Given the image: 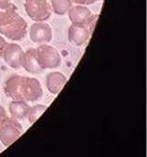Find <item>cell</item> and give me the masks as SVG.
<instances>
[{
  "label": "cell",
  "instance_id": "e0dca14e",
  "mask_svg": "<svg viewBox=\"0 0 147 157\" xmlns=\"http://www.w3.org/2000/svg\"><path fill=\"white\" fill-rule=\"evenodd\" d=\"M8 43L6 42V40L0 35V57H2V55H3V51L5 49V46Z\"/></svg>",
  "mask_w": 147,
  "mask_h": 157
},
{
  "label": "cell",
  "instance_id": "277c9868",
  "mask_svg": "<svg viewBox=\"0 0 147 157\" xmlns=\"http://www.w3.org/2000/svg\"><path fill=\"white\" fill-rule=\"evenodd\" d=\"M36 55L43 69L54 68L61 65L62 58L59 52L52 45L43 44L36 49Z\"/></svg>",
  "mask_w": 147,
  "mask_h": 157
},
{
  "label": "cell",
  "instance_id": "7c38bea8",
  "mask_svg": "<svg viewBox=\"0 0 147 157\" xmlns=\"http://www.w3.org/2000/svg\"><path fill=\"white\" fill-rule=\"evenodd\" d=\"M67 13L72 23H77V24L86 23L87 21L92 15L90 10L85 7L84 5L72 6Z\"/></svg>",
  "mask_w": 147,
  "mask_h": 157
},
{
  "label": "cell",
  "instance_id": "ffe728a7",
  "mask_svg": "<svg viewBox=\"0 0 147 157\" xmlns=\"http://www.w3.org/2000/svg\"><path fill=\"white\" fill-rule=\"evenodd\" d=\"M98 1H101V0H87V2H86V5H92Z\"/></svg>",
  "mask_w": 147,
  "mask_h": 157
},
{
  "label": "cell",
  "instance_id": "8992f818",
  "mask_svg": "<svg viewBox=\"0 0 147 157\" xmlns=\"http://www.w3.org/2000/svg\"><path fill=\"white\" fill-rule=\"evenodd\" d=\"M25 78L26 77L20 76V75H13L9 77L4 86V91L6 95L11 98L12 100L23 101Z\"/></svg>",
  "mask_w": 147,
  "mask_h": 157
},
{
  "label": "cell",
  "instance_id": "6da1fadb",
  "mask_svg": "<svg viewBox=\"0 0 147 157\" xmlns=\"http://www.w3.org/2000/svg\"><path fill=\"white\" fill-rule=\"evenodd\" d=\"M27 21L17 12L8 21L0 24V34L11 41H21L27 35Z\"/></svg>",
  "mask_w": 147,
  "mask_h": 157
},
{
  "label": "cell",
  "instance_id": "7a4b0ae2",
  "mask_svg": "<svg viewBox=\"0 0 147 157\" xmlns=\"http://www.w3.org/2000/svg\"><path fill=\"white\" fill-rule=\"evenodd\" d=\"M22 132L20 123L13 117H8L0 124V141L6 147L9 146L20 137Z\"/></svg>",
  "mask_w": 147,
  "mask_h": 157
},
{
  "label": "cell",
  "instance_id": "ba28073f",
  "mask_svg": "<svg viewBox=\"0 0 147 157\" xmlns=\"http://www.w3.org/2000/svg\"><path fill=\"white\" fill-rule=\"evenodd\" d=\"M22 48L17 44H7L3 51L2 57L5 62L12 68L19 69L21 67Z\"/></svg>",
  "mask_w": 147,
  "mask_h": 157
},
{
  "label": "cell",
  "instance_id": "4fadbf2b",
  "mask_svg": "<svg viewBox=\"0 0 147 157\" xmlns=\"http://www.w3.org/2000/svg\"><path fill=\"white\" fill-rule=\"evenodd\" d=\"M9 113L11 117L15 119H23L28 116L30 106L25 101L13 100L9 106Z\"/></svg>",
  "mask_w": 147,
  "mask_h": 157
},
{
  "label": "cell",
  "instance_id": "9a60e30c",
  "mask_svg": "<svg viewBox=\"0 0 147 157\" xmlns=\"http://www.w3.org/2000/svg\"><path fill=\"white\" fill-rule=\"evenodd\" d=\"M52 8L56 15H64L73 6L71 0H52Z\"/></svg>",
  "mask_w": 147,
  "mask_h": 157
},
{
  "label": "cell",
  "instance_id": "3957f363",
  "mask_svg": "<svg viewBox=\"0 0 147 157\" xmlns=\"http://www.w3.org/2000/svg\"><path fill=\"white\" fill-rule=\"evenodd\" d=\"M24 9L34 21H45L51 16V7L47 0H25Z\"/></svg>",
  "mask_w": 147,
  "mask_h": 157
},
{
  "label": "cell",
  "instance_id": "2e32d148",
  "mask_svg": "<svg viewBox=\"0 0 147 157\" xmlns=\"http://www.w3.org/2000/svg\"><path fill=\"white\" fill-rule=\"evenodd\" d=\"M46 109H47V106L43 105H33L32 107H30V110L27 116L30 123L31 124L34 123L42 115V113L45 112Z\"/></svg>",
  "mask_w": 147,
  "mask_h": 157
},
{
  "label": "cell",
  "instance_id": "5b68a950",
  "mask_svg": "<svg viewBox=\"0 0 147 157\" xmlns=\"http://www.w3.org/2000/svg\"><path fill=\"white\" fill-rule=\"evenodd\" d=\"M93 31L86 23L77 24L72 23L68 29V39L69 42L76 46H81L85 44L90 38Z\"/></svg>",
  "mask_w": 147,
  "mask_h": 157
},
{
  "label": "cell",
  "instance_id": "30bf717a",
  "mask_svg": "<svg viewBox=\"0 0 147 157\" xmlns=\"http://www.w3.org/2000/svg\"><path fill=\"white\" fill-rule=\"evenodd\" d=\"M21 67L26 71L32 74H39L44 70L38 61L36 49L34 48H30L28 49L26 52H23L21 58Z\"/></svg>",
  "mask_w": 147,
  "mask_h": 157
},
{
  "label": "cell",
  "instance_id": "8fae6325",
  "mask_svg": "<svg viewBox=\"0 0 147 157\" xmlns=\"http://www.w3.org/2000/svg\"><path fill=\"white\" fill-rule=\"evenodd\" d=\"M67 82V78L59 71L51 72L46 77V88L52 94H58Z\"/></svg>",
  "mask_w": 147,
  "mask_h": 157
},
{
  "label": "cell",
  "instance_id": "d6986e66",
  "mask_svg": "<svg viewBox=\"0 0 147 157\" xmlns=\"http://www.w3.org/2000/svg\"><path fill=\"white\" fill-rule=\"evenodd\" d=\"M73 3H76L77 5H86L87 0H71Z\"/></svg>",
  "mask_w": 147,
  "mask_h": 157
},
{
  "label": "cell",
  "instance_id": "44dd1931",
  "mask_svg": "<svg viewBox=\"0 0 147 157\" xmlns=\"http://www.w3.org/2000/svg\"><path fill=\"white\" fill-rule=\"evenodd\" d=\"M0 1H6V0H0Z\"/></svg>",
  "mask_w": 147,
  "mask_h": 157
},
{
  "label": "cell",
  "instance_id": "9c48e42d",
  "mask_svg": "<svg viewBox=\"0 0 147 157\" xmlns=\"http://www.w3.org/2000/svg\"><path fill=\"white\" fill-rule=\"evenodd\" d=\"M42 88L41 82L34 78L26 77L23 101L25 102H35L42 96Z\"/></svg>",
  "mask_w": 147,
  "mask_h": 157
},
{
  "label": "cell",
  "instance_id": "52a82bcc",
  "mask_svg": "<svg viewBox=\"0 0 147 157\" xmlns=\"http://www.w3.org/2000/svg\"><path fill=\"white\" fill-rule=\"evenodd\" d=\"M30 39L35 44H47L52 39V29L46 22L37 21L30 29Z\"/></svg>",
  "mask_w": 147,
  "mask_h": 157
},
{
  "label": "cell",
  "instance_id": "ac0fdd59",
  "mask_svg": "<svg viewBox=\"0 0 147 157\" xmlns=\"http://www.w3.org/2000/svg\"><path fill=\"white\" fill-rule=\"evenodd\" d=\"M6 118H8L7 112H6V110H5V108L3 106L0 105V124H1Z\"/></svg>",
  "mask_w": 147,
  "mask_h": 157
},
{
  "label": "cell",
  "instance_id": "5bb4252c",
  "mask_svg": "<svg viewBox=\"0 0 147 157\" xmlns=\"http://www.w3.org/2000/svg\"><path fill=\"white\" fill-rule=\"evenodd\" d=\"M18 12V8L10 0L0 1V24H2Z\"/></svg>",
  "mask_w": 147,
  "mask_h": 157
}]
</instances>
